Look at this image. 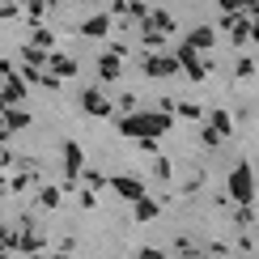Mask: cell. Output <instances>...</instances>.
Listing matches in <instances>:
<instances>
[{"mask_svg": "<svg viewBox=\"0 0 259 259\" xmlns=\"http://www.w3.org/2000/svg\"><path fill=\"white\" fill-rule=\"evenodd\" d=\"M81 34H85V38H106V34H111V17H106V13H98V17H85Z\"/></svg>", "mask_w": 259, "mask_h": 259, "instance_id": "7", "label": "cell"}, {"mask_svg": "<svg viewBox=\"0 0 259 259\" xmlns=\"http://www.w3.org/2000/svg\"><path fill=\"white\" fill-rule=\"evenodd\" d=\"M230 200L234 204H255V175H251V166L246 161H238V166L230 170Z\"/></svg>", "mask_w": 259, "mask_h": 259, "instance_id": "1", "label": "cell"}, {"mask_svg": "<svg viewBox=\"0 0 259 259\" xmlns=\"http://www.w3.org/2000/svg\"><path fill=\"white\" fill-rule=\"evenodd\" d=\"M251 38H255V47H259V17H251Z\"/></svg>", "mask_w": 259, "mask_h": 259, "instance_id": "33", "label": "cell"}, {"mask_svg": "<svg viewBox=\"0 0 259 259\" xmlns=\"http://www.w3.org/2000/svg\"><path fill=\"white\" fill-rule=\"evenodd\" d=\"M136 259H166V255H161V251H157V246H145V251H140Z\"/></svg>", "mask_w": 259, "mask_h": 259, "instance_id": "32", "label": "cell"}, {"mask_svg": "<svg viewBox=\"0 0 259 259\" xmlns=\"http://www.w3.org/2000/svg\"><path fill=\"white\" fill-rule=\"evenodd\" d=\"M94 204H98V191H94V187H81V208H94Z\"/></svg>", "mask_w": 259, "mask_h": 259, "instance_id": "29", "label": "cell"}, {"mask_svg": "<svg viewBox=\"0 0 259 259\" xmlns=\"http://www.w3.org/2000/svg\"><path fill=\"white\" fill-rule=\"evenodd\" d=\"M42 234H13V251H21V255H34V251H42Z\"/></svg>", "mask_w": 259, "mask_h": 259, "instance_id": "12", "label": "cell"}, {"mask_svg": "<svg viewBox=\"0 0 259 259\" xmlns=\"http://www.w3.org/2000/svg\"><path fill=\"white\" fill-rule=\"evenodd\" d=\"M26 123H30L26 111H9V115H5V127H9V132H17V127H26Z\"/></svg>", "mask_w": 259, "mask_h": 259, "instance_id": "22", "label": "cell"}, {"mask_svg": "<svg viewBox=\"0 0 259 259\" xmlns=\"http://www.w3.org/2000/svg\"><path fill=\"white\" fill-rule=\"evenodd\" d=\"M81 111H90V115L102 119V115H111L115 106H111V98H106L102 90H81Z\"/></svg>", "mask_w": 259, "mask_h": 259, "instance_id": "5", "label": "cell"}, {"mask_svg": "<svg viewBox=\"0 0 259 259\" xmlns=\"http://www.w3.org/2000/svg\"><path fill=\"white\" fill-rule=\"evenodd\" d=\"M153 175H157L161 183H166V179H170V157H161V153L153 157Z\"/></svg>", "mask_w": 259, "mask_h": 259, "instance_id": "26", "label": "cell"}, {"mask_svg": "<svg viewBox=\"0 0 259 259\" xmlns=\"http://www.w3.org/2000/svg\"><path fill=\"white\" fill-rule=\"evenodd\" d=\"M115 127H119V136L127 140H136V136H149V115H140V111H127L115 119Z\"/></svg>", "mask_w": 259, "mask_h": 259, "instance_id": "3", "label": "cell"}, {"mask_svg": "<svg viewBox=\"0 0 259 259\" xmlns=\"http://www.w3.org/2000/svg\"><path fill=\"white\" fill-rule=\"evenodd\" d=\"M60 200H64L60 187H42L38 191V208H60Z\"/></svg>", "mask_w": 259, "mask_h": 259, "instance_id": "19", "label": "cell"}, {"mask_svg": "<svg viewBox=\"0 0 259 259\" xmlns=\"http://www.w3.org/2000/svg\"><path fill=\"white\" fill-rule=\"evenodd\" d=\"M175 72H179V60H175V56H166V51H149V60H145V77L166 81V77H175Z\"/></svg>", "mask_w": 259, "mask_h": 259, "instance_id": "2", "label": "cell"}, {"mask_svg": "<svg viewBox=\"0 0 259 259\" xmlns=\"http://www.w3.org/2000/svg\"><path fill=\"white\" fill-rule=\"evenodd\" d=\"M47 64H51V72H56L60 81H64V77H77V60H72V56H60V51H51Z\"/></svg>", "mask_w": 259, "mask_h": 259, "instance_id": "8", "label": "cell"}, {"mask_svg": "<svg viewBox=\"0 0 259 259\" xmlns=\"http://www.w3.org/2000/svg\"><path fill=\"white\" fill-rule=\"evenodd\" d=\"M234 217H238V225H251V221H255V204H238Z\"/></svg>", "mask_w": 259, "mask_h": 259, "instance_id": "28", "label": "cell"}, {"mask_svg": "<svg viewBox=\"0 0 259 259\" xmlns=\"http://www.w3.org/2000/svg\"><path fill=\"white\" fill-rule=\"evenodd\" d=\"M21 56H26V64H34V68H42V64H47V51H42V47H34V42H30V47L21 51Z\"/></svg>", "mask_w": 259, "mask_h": 259, "instance_id": "21", "label": "cell"}, {"mask_svg": "<svg viewBox=\"0 0 259 259\" xmlns=\"http://www.w3.org/2000/svg\"><path fill=\"white\" fill-rule=\"evenodd\" d=\"M111 191H115L119 200H127V204H132V200H140V196H149V191H145V183H140V179H132V175H115V179H111Z\"/></svg>", "mask_w": 259, "mask_h": 259, "instance_id": "4", "label": "cell"}, {"mask_svg": "<svg viewBox=\"0 0 259 259\" xmlns=\"http://www.w3.org/2000/svg\"><path fill=\"white\" fill-rule=\"evenodd\" d=\"M187 42L196 51H208L212 42H217V30H212V26H196V30H187Z\"/></svg>", "mask_w": 259, "mask_h": 259, "instance_id": "9", "label": "cell"}, {"mask_svg": "<svg viewBox=\"0 0 259 259\" xmlns=\"http://www.w3.org/2000/svg\"><path fill=\"white\" fill-rule=\"evenodd\" d=\"M64 170H68V183H77L81 170H85V153H81L77 140H68V145H64Z\"/></svg>", "mask_w": 259, "mask_h": 259, "instance_id": "6", "label": "cell"}, {"mask_svg": "<svg viewBox=\"0 0 259 259\" xmlns=\"http://www.w3.org/2000/svg\"><path fill=\"white\" fill-rule=\"evenodd\" d=\"M145 21H149V26H157L161 34H175V17H170L166 9H149V13H145Z\"/></svg>", "mask_w": 259, "mask_h": 259, "instance_id": "15", "label": "cell"}, {"mask_svg": "<svg viewBox=\"0 0 259 259\" xmlns=\"http://www.w3.org/2000/svg\"><path fill=\"white\" fill-rule=\"evenodd\" d=\"M119 72H123L119 56H115V51H106V56L98 60V77H102V81H119Z\"/></svg>", "mask_w": 259, "mask_h": 259, "instance_id": "10", "label": "cell"}, {"mask_svg": "<svg viewBox=\"0 0 259 259\" xmlns=\"http://www.w3.org/2000/svg\"><path fill=\"white\" fill-rule=\"evenodd\" d=\"M26 259H47V255H42V251H34V255H26Z\"/></svg>", "mask_w": 259, "mask_h": 259, "instance_id": "36", "label": "cell"}, {"mask_svg": "<svg viewBox=\"0 0 259 259\" xmlns=\"http://www.w3.org/2000/svg\"><path fill=\"white\" fill-rule=\"evenodd\" d=\"M51 259H68V251H60V255H51Z\"/></svg>", "mask_w": 259, "mask_h": 259, "instance_id": "38", "label": "cell"}, {"mask_svg": "<svg viewBox=\"0 0 259 259\" xmlns=\"http://www.w3.org/2000/svg\"><path fill=\"white\" fill-rule=\"evenodd\" d=\"M204 123H208V127H217L221 136H230V132H234V119H230V115H225V111H212V115H208V119H204Z\"/></svg>", "mask_w": 259, "mask_h": 259, "instance_id": "17", "label": "cell"}, {"mask_svg": "<svg viewBox=\"0 0 259 259\" xmlns=\"http://www.w3.org/2000/svg\"><path fill=\"white\" fill-rule=\"evenodd\" d=\"M132 212H136V221H153L157 212H161V204L149 200V196H140V200H132Z\"/></svg>", "mask_w": 259, "mask_h": 259, "instance_id": "14", "label": "cell"}, {"mask_svg": "<svg viewBox=\"0 0 259 259\" xmlns=\"http://www.w3.org/2000/svg\"><path fill=\"white\" fill-rule=\"evenodd\" d=\"M175 111L183 119H204V106H196V102H175Z\"/></svg>", "mask_w": 259, "mask_h": 259, "instance_id": "20", "label": "cell"}, {"mask_svg": "<svg viewBox=\"0 0 259 259\" xmlns=\"http://www.w3.org/2000/svg\"><path fill=\"white\" fill-rule=\"evenodd\" d=\"M127 111H136V94H123L119 98V115H127Z\"/></svg>", "mask_w": 259, "mask_h": 259, "instance_id": "30", "label": "cell"}, {"mask_svg": "<svg viewBox=\"0 0 259 259\" xmlns=\"http://www.w3.org/2000/svg\"><path fill=\"white\" fill-rule=\"evenodd\" d=\"M5 238H9V230H5V225H0V242H5Z\"/></svg>", "mask_w": 259, "mask_h": 259, "instance_id": "37", "label": "cell"}, {"mask_svg": "<svg viewBox=\"0 0 259 259\" xmlns=\"http://www.w3.org/2000/svg\"><path fill=\"white\" fill-rule=\"evenodd\" d=\"M81 175H85V183H81V187H94V191H98L102 183H106V175H102V170H81Z\"/></svg>", "mask_w": 259, "mask_h": 259, "instance_id": "25", "label": "cell"}, {"mask_svg": "<svg viewBox=\"0 0 259 259\" xmlns=\"http://www.w3.org/2000/svg\"><path fill=\"white\" fill-rule=\"evenodd\" d=\"M246 5H251V0H221V9H225V13H234V9H246Z\"/></svg>", "mask_w": 259, "mask_h": 259, "instance_id": "31", "label": "cell"}, {"mask_svg": "<svg viewBox=\"0 0 259 259\" xmlns=\"http://www.w3.org/2000/svg\"><path fill=\"white\" fill-rule=\"evenodd\" d=\"M234 72H238V81H246V77L255 72V60H251V56H238V60H234Z\"/></svg>", "mask_w": 259, "mask_h": 259, "instance_id": "23", "label": "cell"}, {"mask_svg": "<svg viewBox=\"0 0 259 259\" xmlns=\"http://www.w3.org/2000/svg\"><path fill=\"white\" fill-rule=\"evenodd\" d=\"M166 38H170V34H161L157 26H149V21L140 17V42H145L149 51H161V42H166Z\"/></svg>", "mask_w": 259, "mask_h": 259, "instance_id": "11", "label": "cell"}, {"mask_svg": "<svg viewBox=\"0 0 259 259\" xmlns=\"http://www.w3.org/2000/svg\"><path fill=\"white\" fill-rule=\"evenodd\" d=\"M246 17H259V0H251V5H246Z\"/></svg>", "mask_w": 259, "mask_h": 259, "instance_id": "34", "label": "cell"}, {"mask_svg": "<svg viewBox=\"0 0 259 259\" xmlns=\"http://www.w3.org/2000/svg\"><path fill=\"white\" fill-rule=\"evenodd\" d=\"M0 94H5V106H13V102L26 98V81H17L13 72H9V77H5V90H0Z\"/></svg>", "mask_w": 259, "mask_h": 259, "instance_id": "13", "label": "cell"}, {"mask_svg": "<svg viewBox=\"0 0 259 259\" xmlns=\"http://www.w3.org/2000/svg\"><path fill=\"white\" fill-rule=\"evenodd\" d=\"M34 47H42V51H51V47H56V34H51V30H34Z\"/></svg>", "mask_w": 259, "mask_h": 259, "instance_id": "24", "label": "cell"}, {"mask_svg": "<svg viewBox=\"0 0 259 259\" xmlns=\"http://www.w3.org/2000/svg\"><path fill=\"white\" fill-rule=\"evenodd\" d=\"M179 259H204V255H187V251H183V255H179Z\"/></svg>", "mask_w": 259, "mask_h": 259, "instance_id": "35", "label": "cell"}, {"mask_svg": "<svg viewBox=\"0 0 259 259\" xmlns=\"http://www.w3.org/2000/svg\"><path fill=\"white\" fill-rule=\"evenodd\" d=\"M230 42H234V47H246V42H251V17H242L238 26L230 30Z\"/></svg>", "mask_w": 259, "mask_h": 259, "instance_id": "16", "label": "cell"}, {"mask_svg": "<svg viewBox=\"0 0 259 259\" xmlns=\"http://www.w3.org/2000/svg\"><path fill=\"white\" fill-rule=\"evenodd\" d=\"M200 140H204V145H208V149H212V145H221V140H225V136L217 132V127H208V123H204V132H200Z\"/></svg>", "mask_w": 259, "mask_h": 259, "instance_id": "27", "label": "cell"}, {"mask_svg": "<svg viewBox=\"0 0 259 259\" xmlns=\"http://www.w3.org/2000/svg\"><path fill=\"white\" fill-rule=\"evenodd\" d=\"M175 60H179V72H183V68H187V64H196V60H200V51H196V47H191V42H187V38H183V47L175 51Z\"/></svg>", "mask_w": 259, "mask_h": 259, "instance_id": "18", "label": "cell"}]
</instances>
